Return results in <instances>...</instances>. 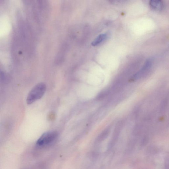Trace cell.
Wrapping results in <instances>:
<instances>
[{"mask_svg": "<svg viewBox=\"0 0 169 169\" xmlns=\"http://www.w3.org/2000/svg\"><path fill=\"white\" fill-rule=\"evenodd\" d=\"M150 6L152 9L157 11H161L163 8V2L160 0H152L149 2Z\"/></svg>", "mask_w": 169, "mask_h": 169, "instance_id": "cell-4", "label": "cell"}, {"mask_svg": "<svg viewBox=\"0 0 169 169\" xmlns=\"http://www.w3.org/2000/svg\"><path fill=\"white\" fill-rule=\"evenodd\" d=\"M24 169H48L45 165L42 164L37 165L32 167L25 168Z\"/></svg>", "mask_w": 169, "mask_h": 169, "instance_id": "cell-6", "label": "cell"}, {"mask_svg": "<svg viewBox=\"0 0 169 169\" xmlns=\"http://www.w3.org/2000/svg\"><path fill=\"white\" fill-rule=\"evenodd\" d=\"M46 86L43 83H38L30 91L28 95L27 102L28 104H30L42 98L44 94Z\"/></svg>", "mask_w": 169, "mask_h": 169, "instance_id": "cell-1", "label": "cell"}, {"mask_svg": "<svg viewBox=\"0 0 169 169\" xmlns=\"http://www.w3.org/2000/svg\"><path fill=\"white\" fill-rule=\"evenodd\" d=\"M106 37L107 35L106 34L100 35L92 42V45L94 46H95L101 44V43L103 42L106 39Z\"/></svg>", "mask_w": 169, "mask_h": 169, "instance_id": "cell-5", "label": "cell"}, {"mask_svg": "<svg viewBox=\"0 0 169 169\" xmlns=\"http://www.w3.org/2000/svg\"><path fill=\"white\" fill-rule=\"evenodd\" d=\"M152 62L153 61L151 59H148L146 61L144 64L143 65L142 69H141V70L137 73L136 76L139 77L147 73L152 67Z\"/></svg>", "mask_w": 169, "mask_h": 169, "instance_id": "cell-3", "label": "cell"}, {"mask_svg": "<svg viewBox=\"0 0 169 169\" xmlns=\"http://www.w3.org/2000/svg\"><path fill=\"white\" fill-rule=\"evenodd\" d=\"M57 132L52 131L43 134L37 140L36 145L38 148H43L48 147L53 144L58 137Z\"/></svg>", "mask_w": 169, "mask_h": 169, "instance_id": "cell-2", "label": "cell"}]
</instances>
